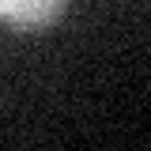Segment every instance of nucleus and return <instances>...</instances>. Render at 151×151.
Masks as SVG:
<instances>
[{
  "label": "nucleus",
  "instance_id": "f257e3e1",
  "mask_svg": "<svg viewBox=\"0 0 151 151\" xmlns=\"http://www.w3.org/2000/svg\"><path fill=\"white\" fill-rule=\"evenodd\" d=\"M68 0H0V23L19 34L49 30L57 19L64 15Z\"/></svg>",
  "mask_w": 151,
  "mask_h": 151
}]
</instances>
